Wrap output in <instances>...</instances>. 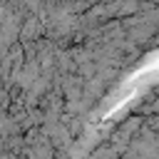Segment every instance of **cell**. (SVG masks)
I'll list each match as a JSON object with an SVG mask.
<instances>
[{
    "label": "cell",
    "mask_w": 159,
    "mask_h": 159,
    "mask_svg": "<svg viewBox=\"0 0 159 159\" xmlns=\"http://www.w3.org/2000/svg\"><path fill=\"white\" fill-rule=\"evenodd\" d=\"M152 112H159V99H154V102H152Z\"/></svg>",
    "instance_id": "7a4b0ae2"
},
{
    "label": "cell",
    "mask_w": 159,
    "mask_h": 159,
    "mask_svg": "<svg viewBox=\"0 0 159 159\" xmlns=\"http://www.w3.org/2000/svg\"><path fill=\"white\" fill-rule=\"evenodd\" d=\"M152 32H154V27H152V25H144L142 30H139V27H137V30H129V37H132L134 42H144V37H149Z\"/></svg>",
    "instance_id": "6da1fadb"
}]
</instances>
